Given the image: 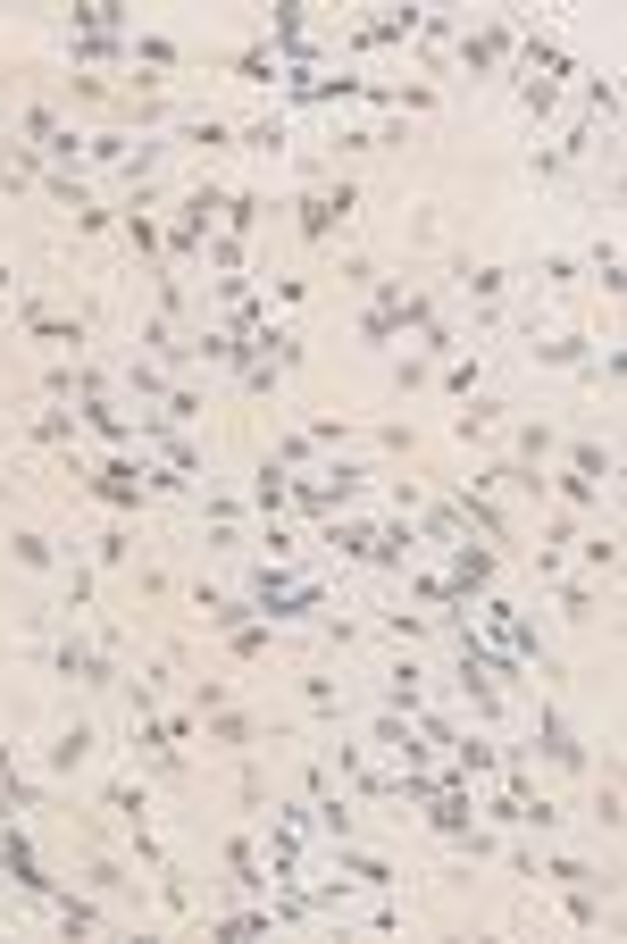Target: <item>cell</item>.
<instances>
[{"mask_svg":"<svg viewBox=\"0 0 627 944\" xmlns=\"http://www.w3.org/2000/svg\"><path fill=\"white\" fill-rule=\"evenodd\" d=\"M84 752H92V727H67V736L51 744V769H76V761H84Z\"/></svg>","mask_w":627,"mask_h":944,"instance_id":"1","label":"cell"}]
</instances>
